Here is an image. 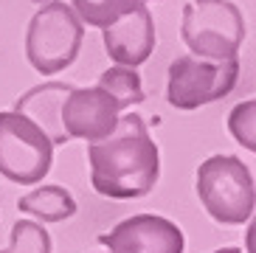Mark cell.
I'll return each mask as SVG.
<instances>
[{"label": "cell", "mask_w": 256, "mask_h": 253, "mask_svg": "<svg viewBox=\"0 0 256 253\" xmlns=\"http://www.w3.org/2000/svg\"><path fill=\"white\" fill-rule=\"evenodd\" d=\"M0 253H51V236L40 222L17 220L12 225V245Z\"/></svg>", "instance_id": "14"}, {"label": "cell", "mask_w": 256, "mask_h": 253, "mask_svg": "<svg viewBox=\"0 0 256 253\" xmlns=\"http://www.w3.org/2000/svg\"><path fill=\"white\" fill-rule=\"evenodd\" d=\"M107 93V96L116 102L118 110H130L132 104H141L146 93H144V84H141V76L136 74V68H121L113 65L107 68L104 74L98 76V84Z\"/></svg>", "instance_id": "12"}, {"label": "cell", "mask_w": 256, "mask_h": 253, "mask_svg": "<svg viewBox=\"0 0 256 253\" xmlns=\"http://www.w3.org/2000/svg\"><path fill=\"white\" fill-rule=\"evenodd\" d=\"M34 3H48V0H34Z\"/></svg>", "instance_id": "18"}, {"label": "cell", "mask_w": 256, "mask_h": 253, "mask_svg": "<svg viewBox=\"0 0 256 253\" xmlns=\"http://www.w3.org/2000/svg\"><path fill=\"white\" fill-rule=\"evenodd\" d=\"M90 183L102 197L138 200L158 186L160 152L138 112L118 116V124L107 138L88 146Z\"/></svg>", "instance_id": "1"}, {"label": "cell", "mask_w": 256, "mask_h": 253, "mask_svg": "<svg viewBox=\"0 0 256 253\" xmlns=\"http://www.w3.org/2000/svg\"><path fill=\"white\" fill-rule=\"evenodd\" d=\"M228 130L248 152H256V102L248 98L231 110L228 116Z\"/></svg>", "instance_id": "15"}, {"label": "cell", "mask_w": 256, "mask_h": 253, "mask_svg": "<svg viewBox=\"0 0 256 253\" xmlns=\"http://www.w3.org/2000/svg\"><path fill=\"white\" fill-rule=\"evenodd\" d=\"M107 56L121 68H138L155 51V20L146 6L130 8L116 22L102 28Z\"/></svg>", "instance_id": "9"}, {"label": "cell", "mask_w": 256, "mask_h": 253, "mask_svg": "<svg viewBox=\"0 0 256 253\" xmlns=\"http://www.w3.org/2000/svg\"><path fill=\"white\" fill-rule=\"evenodd\" d=\"M132 3H136V6H144V3H152V0H132Z\"/></svg>", "instance_id": "17"}, {"label": "cell", "mask_w": 256, "mask_h": 253, "mask_svg": "<svg viewBox=\"0 0 256 253\" xmlns=\"http://www.w3.org/2000/svg\"><path fill=\"white\" fill-rule=\"evenodd\" d=\"M70 8L79 17V22L90 28H107L121 14H127L130 8H136V3L132 0H70Z\"/></svg>", "instance_id": "13"}, {"label": "cell", "mask_w": 256, "mask_h": 253, "mask_svg": "<svg viewBox=\"0 0 256 253\" xmlns=\"http://www.w3.org/2000/svg\"><path fill=\"white\" fill-rule=\"evenodd\" d=\"M17 208L23 214L42 220V222H62V220H70L76 214V200L62 186H40L34 192L23 194L17 200Z\"/></svg>", "instance_id": "11"}, {"label": "cell", "mask_w": 256, "mask_h": 253, "mask_svg": "<svg viewBox=\"0 0 256 253\" xmlns=\"http://www.w3.org/2000/svg\"><path fill=\"white\" fill-rule=\"evenodd\" d=\"M214 253H242V250H236V248H220V250H214Z\"/></svg>", "instance_id": "16"}, {"label": "cell", "mask_w": 256, "mask_h": 253, "mask_svg": "<svg viewBox=\"0 0 256 253\" xmlns=\"http://www.w3.org/2000/svg\"><path fill=\"white\" fill-rule=\"evenodd\" d=\"M68 93H70V84H62V82L37 84V88H31L28 93H23V96L17 98L14 112H20L28 121H34L51 138V144H68L70 138L65 135L62 121H60L62 102H65Z\"/></svg>", "instance_id": "10"}, {"label": "cell", "mask_w": 256, "mask_h": 253, "mask_svg": "<svg viewBox=\"0 0 256 253\" xmlns=\"http://www.w3.org/2000/svg\"><path fill=\"white\" fill-rule=\"evenodd\" d=\"M54 144L34 121L14 110L0 112V174L20 186H34L51 172Z\"/></svg>", "instance_id": "5"}, {"label": "cell", "mask_w": 256, "mask_h": 253, "mask_svg": "<svg viewBox=\"0 0 256 253\" xmlns=\"http://www.w3.org/2000/svg\"><path fill=\"white\" fill-rule=\"evenodd\" d=\"M240 82L236 60H200V56H178L169 65L166 98L174 110H197L203 104L226 98Z\"/></svg>", "instance_id": "6"}, {"label": "cell", "mask_w": 256, "mask_h": 253, "mask_svg": "<svg viewBox=\"0 0 256 253\" xmlns=\"http://www.w3.org/2000/svg\"><path fill=\"white\" fill-rule=\"evenodd\" d=\"M98 242L110 248V253H183L186 248L180 225L158 214L130 216L110 234H102Z\"/></svg>", "instance_id": "7"}, {"label": "cell", "mask_w": 256, "mask_h": 253, "mask_svg": "<svg viewBox=\"0 0 256 253\" xmlns=\"http://www.w3.org/2000/svg\"><path fill=\"white\" fill-rule=\"evenodd\" d=\"M82 40L84 28L74 8L60 0H48L28 22L26 56L40 74H60L76 62L82 51Z\"/></svg>", "instance_id": "4"}, {"label": "cell", "mask_w": 256, "mask_h": 253, "mask_svg": "<svg viewBox=\"0 0 256 253\" xmlns=\"http://www.w3.org/2000/svg\"><path fill=\"white\" fill-rule=\"evenodd\" d=\"M197 197L220 225H242L254 216V174L236 155H211L197 166Z\"/></svg>", "instance_id": "2"}, {"label": "cell", "mask_w": 256, "mask_h": 253, "mask_svg": "<svg viewBox=\"0 0 256 253\" xmlns=\"http://www.w3.org/2000/svg\"><path fill=\"white\" fill-rule=\"evenodd\" d=\"M180 37L192 56L236 60L245 42V17L231 0H188L183 6Z\"/></svg>", "instance_id": "3"}, {"label": "cell", "mask_w": 256, "mask_h": 253, "mask_svg": "<svg viewBox=\"0 0 256 253\" xmlns=\"http://www.w3.org/2000/svg\"><path fill=\"white\" fill-rule=\"evenodd\" d=\"M121 110L102 88H70L62 102L60 121L68 138L102 141L116 130Z\"/></svg>", "instance_id": "8"}]
</instances>
